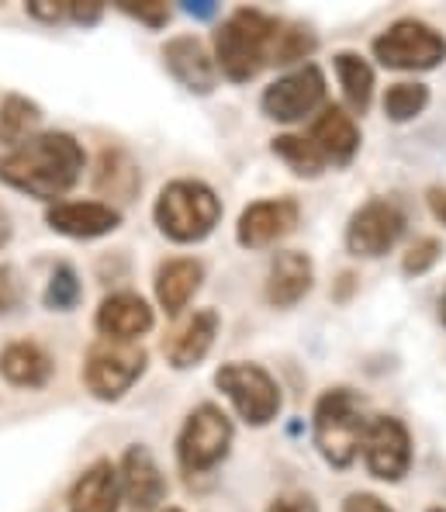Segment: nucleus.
I'll list each match as a JSON object with an SVG mask.
<instances>
[{
    "label": "nucleus",
    "instance_id": "24",
    "mask_svg": "<svg viewBox=\"0 0 446 512\" xmlns=\"http://www.w3.org/2000/svg\"><path fill=\"white\" fill-rule=\"evenodd\" d=\"M42 125V108L35 101L21 94H7L0 104V142L4 146H21L35 135V128Z\"/></svg>",
    "mask_w": 446,
    "mask_h": 512
},
{
    "label": "nucleus",
    "instance_id": "7",
    "mask_svg": "<svg viewBox=\"0 0 446 512\" xmlns=\"http://www.w3.org/2000/svg\"><path fill=\"white\" fill-rule=\"evenodd\" d=\"M374 56L388 70H436L446 59V39L426 21L402 18L374 39Z\"/></svg>",
    "mask_w": 446,
    "mask_h": 512
},
{
    "label": "nucleus",
    "instance_id": "29",
    "mask_svg": "<svg viewBox=\"0 0 446 512\" xmlns=\"http://www.w3.org/2000/svg\"><path fill=\"white\" fill-rule=\"evenodd\" d=\"M315 45H319V39L305 25H284L281 21L274 42V63L287 66V63H298V59H308L315 52Z\"/></svg>",
    "mask_w": 446,
    "mask_h": 512
},
{
    "label": "nucleus",
    "instance_id": "34",
    "mask_svg": "<svg viewBox=\"0 0 446 512\" xmlns=\"http://www.w3.org/2000/svg\"><path fill=\"white\" fill-rule=\"evenodd\" d=\"M343 512H395V509H391L388 502L377 499V495H370V492H353V495H346Z\"/></svg>",
    "mask_w": 446,
    "mask_h": 512
},
{
    "label": "nucleus",
    "instance_id": "14",
    "mask_svg": "<svg viewBox=\"0 0 446 512\" xmlns=\"http://www.w3.org/2000/svg\"><path fill=\"white\" fill-rule=\"evenodd\" d=\"M118 485H122V499L135 512H153L166 499V478L160 464L139 443L125 450L122 468H118Z\"/></svg>",
    "mask_w": 446,
    "mask_h": 512
},
{
    "label": "nucleus",
    "instance_id": "31",
    "mask_svg": "<svg viewBox=\"0 0 446 512\" xmlns=\"http://www.w3.org/2000/svg\"><path fill=\"white\" fill-rule=\"evenodd\" d=\"M440 260V243L436 239H419V243L412 246V250L405 253V263H402V270L405 274H426L433 263Z\"/></svg>",
    "mask_w": 446,
    "mask_h": 512
},
{
    "label": "nucleus",
    "instance_id": "22",
    "mask_svg": "<svg viewBox=\"0 0 446 512\" xmlns=\"http://www.w3.org/2000/svg\"><path fill=\"white\" fill-rule=\"evenodd\" d=\"M0 374L14 388H45L52 378V357L32 340L7 343L0 350Z\"/></svg>",
    "mask_w": 446,
    "mask_h": 512
},
{
    "label": "nucleus",
    "instance_id": "27",
    "mask_svg": "<svg viewBox=\"0 0 446 512\" xmlns=\"http://www.w3.org/2000/svg\"><path fill=\"white\" fill-rule=\"evenodd\" d=\"M429 104V87L426 84H395L384 94V115L391 122H412L415 115H422Z\"/></svg>",
    "mask_w": 446,
    "mask_h": 512
},
{
    "label": "nucleus",
    "instance_id": "37",
    "mask_svg": "<svg viewBox=\"0 0 446 512\" xmlns=\"http://www.w3.org/2000/svg\"><path fill=\"white\" fill-rule=\"evenodd\" d=\"M426 201H429V212L436 215V222L446 225V187H429Z\"/></svg>",
    "mask_w": 446,
    "mask_h": 512
},
{
    "label": "nucleus",
    "instance_id": "40",
    "mask_svg": "<svg viewBox=\"0 0 446 512\" xmlns=\"http://www.w3.org/2000/svg\"><path fill=\"white\" fill-rule=\"evenodd\" d=\"M440 319H443V326H446V291H443V301H440Z\"/></svg>",
    "mask_w": 446,
    "mask_h": 512
},
{
    "label": "nucleus",
    "instance_id": "4",
    "mask_svg": "<svg viewBox=\"0 0 446 512\" xmlns=\"http://www.w3.org/2000/svg\"><path fill=\"white\" fill-rule=\"evenodd\" d=\"M315 447L332 468H350L360 454V440H364V405L350 388H329L315 405Z\"/></svg>",
    "mask_w": 446,
    "mask_h": 512
},
{
    "label": "nucleus",
    "instance_id": "9",
    "mask_svg": "<svg viewBox=\"0 0 446 512\" xmlns=\"http://www.w3.org/2000/svg\"><path fill=\"white\" fill-rule=\"evenodd\" d=\"M405 232V212L388 198H374L364 208H357L346 225V246L353 256H384L388 250H395V243Z\"/></svg>",
    "mask_w": 446,
    "mask_h": 512
},
{
    "label": "nucleus",
    "instance_id": "10",
    "mask_svg": "<svg viewBox=\"0 0 446 512\" xmlns=\"http://www.w3.org/2000/svg\"><path fill=\"white\" fill-rule=\"evenodd\" d=\"M364 450L367 471L381 481H402L412 468V436L402 419L395 416H374L364 429Z\"/></svg>",
    "mask_w": 446,
    "mask_h": 512
},
{
    "label": "nucleus",
    "instance_id": "12",
    "mask_svg": "<svg viewBox=\"0 0 446 512\" xmlns=\"http://www.w3.org/2000/svg\"><path fill=\"white\" fill-rule=\"evenodd\" d=\"M298 218H301V208L294 198L256 201V205H249L246 212L239 215L236 239L246 250H267V246L281 243L284 236H291Z\"/></svg>",
    "mask_w": 446,
    "mask_h": 512
},
{
    "label": "nucleus",
    "instance_id": "1",
    "mask_svg": "<svg viewBox=\"0 0 446 512\" xmlns=\"http://www.w3.org/2000/svg\"><path fill=\"white\" fill-rule=\"evenodd\" d=\"M83 146L70 132H39L0 156V180L39 201H56L83 173Z\"/></svg>",
    "mask_w": 446,
    "mask_h": 512
},
{
    "label": "nucleus",
    "instance_id": "36",
    "mask_svg": "<svg viewBox=\"0 0 446 512\" xmlns=\"http://www.w3.org/2000/svg\"><path fill=\"white\" fill-rule=\"evenodd\" d=\"M104 14V4H97V0H70V21H77V25H97Z\"/></svg>",
    "mask_w": 446,
    "mask_h": 512
},
{
    "label": "nucleus",
    "instance_id": "8",
    "mask_svg": "<svg viewBox=\"0 0 446 512\" xmlns=\"http://www.w3.org/2000/svg\"><path fill=\"white\" fill-rule=\"evenodd\" d=\"M215 384L225 391V398L236 405V412L249 426H267L281 412V388L260 364L236 360V364L218 367Z\"/></svg>",
    "mask_w": 446,
    "mask_h": 512
},
{
    "label": "nucleus",
    "instance_id": "17",
    "mask_svg": "<svg viewBox=\"0 0 446 512\" xmlns=\"http://www.w3.org/2000/svg\"><path fill=\"white\" fill-rule=\"evenodd\" d=\"M312 146L322 153L325 163H332V167H346V163L357 156L360 149V128L353 122V115H346L343 108H325L319 118L312 122Z\"/></svg>",
    "mask_w": 446,
    "mask_h": 512
},
{
    "label": "nucleus",
    "instance_id": "21",
    "mask_svg": "<svg viewBox=\"0 0 446 512\" xmlns=\"http://www.w3.org/2000/svg\"><path fill=\"white\" fill-rule=\"evenodd\" d=\"M118 502H122V485H118V468L111 461L90 464L70 492L73 512H118Z\"/></svg>",
    "mask_w": 446,
    "mask_h": 512
},
{
    "label": "nucleus",
    "instance_id": "38",
    "mask_svg": "<svg viewBox=\"0 0 446 512\" xmlns=\"http://www.w3.org/2000/svg\"><path fill=\"white\" fill-rule=\"evenodd\" d=\"M187 14H194V18H215L218 7L211 4V0H201V4H184Z\"/></svg>",
    "mask_w": 446,
    "mask_h": 512
},
{
    "label": "nucleus",
    "instance_id": "16",
    "mask_svg": "<svg viewBox=\"0 0 446 512\" xmlns=\"http://www.w3.org/2000/svg\"><path fill=\"white\" fill-rule=\"evenodd\" d=\"M94 326L104 340L135 343L139 336H146L153 329V308L146 305V298L132 295V291H118V295L101 301V308L94 315Z\"/></svg>",
    "mask_w": 446,
    "mask_h": 512
},
{
    "label": "nucleus",
    "instance_id": "18",
    "mask_svg": "<svg viewBox=\"0 0 446 512\" xmlns=\"http://www.w3.org/2000/svg\"><path fill=\"white\" fill-rule=\"evenodd\" d=\"M315 284V267L305 253L284 250L274 256L267 274V301L274 308H291L312 291Z\"/></svg>",
    "mask_w": 446,
    "mask_h": 512
},
{
    "label": "nucleus",
    "instance_id": "23",
    "mask_svg": "<svg viewBox=\"0 0 446 512\" xmlns=\"http://www.w3.org/2000/svg\"><path fill=\"white\" fill-rule=\"evenodd\" d=\"M94 187H97V194H104V198L132 201L142 187L139 167L128 160V153H122V149H104L101 163H97Z\"/></svg>",
    "mask_w": 446,
    "mask_h": 512
},
{
    "label": "nucleus",
    "instance_id": "3",
    "mask_svg": "<svg viewBox=\"0 0 446 512\" xmlns=\"http://www.w3.org/2000/svg\"><path fill=\"white\" fill-rule=\"evenodd\" d=\"M156 225L173 243H201L222 218V201L201 180H173L156 198Z\"/></svg>",
    "mask_w": 446,
    "mask_h": 512
},
{
    "label": "nucleus",
    "instance_id": "19",
    "mask_svg": "<svg viewBox=\"0 0 446 512\" xmlns=\"http://www.w3.org/2000/svg\"><path fill=\"white\" fill-rule=\"evenodd\" d=\"M215 336H218V312L215 308H201V312H194L191 319L166 340V360H170L177 371L198 367L201 360L208 357Z\"/></svg>",
    "mask_w": 446,
    "mask_h": 512
},
{
    "label": "nucleus",
    "instance_id": "42",
    "mask_svg": "<svg viewBox=\"0 0 446 512\" xmlns=\"http://www.w3.org/2000/svg\"><path fill=\"white\" fill-rule=\"evenodd\" d=\"M163 512H180V509H163Z\"/></svg>",
    "mask_w": 446,
    "mask_h": 512
},
{
    "label": "nucleus",
    "instance_id": "13",
    "mask_svg": "<svg viewBox=\"0 0 446 512\" xmlns=\"http://www.w3.org/2000/svg\"><path fill=\"white\" fill-rule=\"evenodd\" d=\"M163 66L170 70V77L177 80L191 94H211L218 84V66L215 56L204 49L198 35H177L163 45Z\"/></svg>",
    "mask_w": 446,
    "mask_h": 512
},
{
    "label": "nucleus",
    "instance_id": "35",
    "mask_svg": "<svg viewBox=\"0 0 446 512\" xmlns=\"http://www.w3.org/2000/svg\"><path fill=\"white\" fill-rule=\"evenodd\" d=\"M28 14L39 21H49V25H56V21L70 18V4H52V0H32L28 4Z\"/></svg>",
    "mask_w": 446,
    "mask_h": 512
},
{
    "label": "nucleus",
    "instance_id": "2",
    "mask_svg": "<svg viewBox=\"0 0 446 512\" xmlns=\"http://www.w3.org/2000/svg\"><path fill=\"white\" fill-rule=\"evenodd\" d=\"M281 21L256 7H239L215 32V66L236 84H246L267 63H274V42Z\"/></svg>",
    "mask_w": 446,
    "mask_h": 512
},
{
    "label": "nucleus",
    "instance_id": "6",
    "mask_svg": "<svg viewBox=\"0 0 446 512\" xmlns=\"http://www.w3.org/2000/svg\"><path fill=\"white\" fill-rule=\"evenodd\" d=\"M232 419L218 405H198L177 436V461L187 474H204L229 457Z\"/></svg>",
    "mask_w": 446,
    "mask_h": 512
},
{
    "label": "nucleus",
    "instance_id": "41",
    "mask_svg": "<svg viewBox=\"0 0 446 512\" xmlns=\"http://www.w3.org/2000/svg\"><path fill=\"white\" fill-rule=\"evenodd\" d=\"M429 512H446V509H429Z\"/></svg>",
    "mask_w": 446,
    "mask_h": 512
},
{
    "label": "nucleus",
    "instance_id": "25",
    "mask_svg": "<svg viewBox=\"0 0 446 512\" xmlns=\"http://www.w3.org/2000/svg\"><path fill=\"white\" fill-rule=\"evenodd\" d=\"M336 73H339V84H343L346 104L357 115H364L370 108V97H374V70L367 66V59H360L357 52H339Z\"/></svg>",
    "mask_w": 446,
    "mask_h": 512
},
{
    "label": "nucleus",
    "instance_id": "5",
    "mask_svg": "<svg viewBox=\"0 0 446 512\" xmlns=\"http://www.w3.org/2000/svg\"><path fill=\"white\" fill-rule=\"evenodd\" d=\"M146 350L139 343H122V340H97L87 353L83 364V381L94 391L101 402H118L135 381L146 374Z\"/></svg>",
    "mask_w": 446,
    "mask_h": 512
},
{
    "label": "nucleus",
    "instance_id": "20",
    "mask_svg": "<svg viewBox=\"0 0 446 512\" xmlns=\"http://www.w3.org/2000/svg\"><path fill=\"white\" fill-rule=\"evenodd\" d=\"M201 281H204L201 260L173 256V260L160 263V270H156V301H160V308H166V315H180L187 308V301L198 295Z\"/></svg>",
    "mask_w": 446,
    "mask_h": 512
},
{
    "label": "nucleus",
    "instance_id": "28",
    "mask_svg": "<svg viewBox=\"0 0 446 512\" xmlns=\"http://www.w3.org/2000/svg\"><path fill=\"white\" fill-rule=\"evenodd\" d=\"M83 298V284L77 277V270L70 267V263H59L56 270H52L49 284H45V308H52V312H70V308H77Z\"/></svg>",
    "mask_w": 446,
    "mask_h": 512
},
{
    "label": "nucleus",
    "instance_id": "11",
    "mask_svg": "<svg viewBox=\"0 0 446 512\" xmlns=\"http://www.w3.org/2000/svg\"><path fill=\"white\" fill-rule=\"evenodd\" d=\"M325 101V77L319 66H301V70L287 73L277 84L263 90V111L274 122H301L305 115H312L315 108Z\"/></svg>",
    "mask_w": 446,
    "mask_h": 512
},
{
    "label": "nucleus",
    "instance_id": "26",
    "mask_svg": "<svg viewBox=\"0 0 446 512\" xmlns=\"http://www.w3.org/2000/svg\"><path fill=\"white\" fill-rule=\"evenodd\" d=\"M274 156H281V160L298 173V177H319V173L325 170L322 153L312 146V139H305V135H277Z\"/></svg>",
    "mask_w": 446,
    "mask_h": 512
},
{
    "label": "nucleus",
    "instance_id": "15",
    "mask_svg": "<svg viewBox=\"0 0 446 512\" xmlns=\"http://www.w3.org/2000/svg\"><path fill=\"white\" fill-rule=\"evenodd\" d=\"M45 222H49V229H56L59 236L101 239L122 225V212L104 205V201H63V205L49 208Z\"/></svg>",
    "mask_w": 446,
    "mask_h": 512
},
{
    "label": "nucleus",
    "instance_id": "30",
    "mask_svg": "<svg viewBox=\"0 0 446 512\" xmlns=\"http://www.w3.org/2000/svg\"><path fill=\"white\" fill-rule=\"evenodd\" d=\"M118 11L142 21V25H149V28H166V21H170V7L160 4V0H139V4H135V0H122Z\"/></svg>",
    "mask_w": 446,
    "mask_h": 512
},
{
    "label": "nucleus",
    "instance_id": "32",
    "mask_svg": "<svg viewBox=\"0 0 446 512\" xmlns=\"http://www.w3.org/2000/svg\"><path fill=\"white\" fill-rule=\"evenodd\" d=\"M21 298H25V284H21L18 270L0 263V315H11L21 305Z\"/></svg>",
    "mask_w": 446,
    "mask_h": 512
},
{
    "label": "nucleus",
    "instance_id": "39",
    "mask_svg": "<svg viewBox=\"0 0 446 512\" xmlns=\"http://www.w3.org/2000/svg\"><path fill=\"white\" fill-rule=\"evenodd\" d=\"M11 236H14V222H11V215H7V208H0V250L11 243Z\"/></svg>",
    "mask_w": 446,
    "mask_h": 512
},
{
    "label": "nucleus",
    "instance_id": "33",
    "mask_svg": "<svg viewBox=\"0 0 446 512\" xmlns=\"http://www.w3.org/2000/svg\"><path fill=\"white\" fill-rule=\"evenodd\" d=\"M267 512H319V502L305 492H287V495H281V499L270 502Z\"/></svg>",
    "mask_w": 446,
    "mask_h": 512
}]
</instances>
